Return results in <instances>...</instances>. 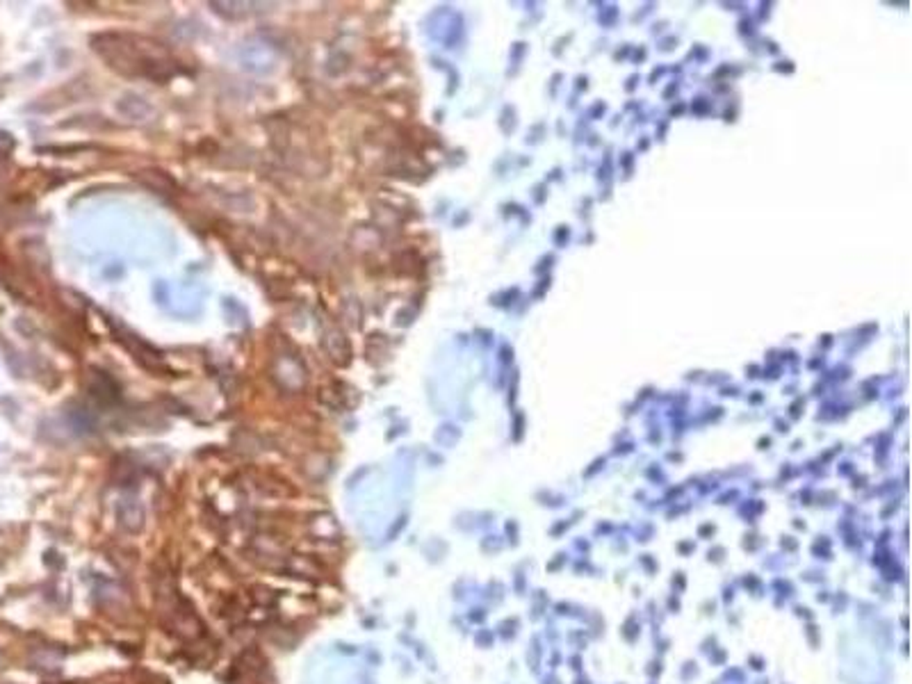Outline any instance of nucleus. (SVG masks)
I'll list each match as a JSON object with an SVG mask.
<instances>
[{
    "mask_svg": "<svg viewBox=\"0 0 912 684\" xmlns=\"http://www.w3.org/2000/svg\"><path fill=\"white\" fill-rule=\"evenodd\" d=\"M0 659H3V657H0Z\"/></svg>",
    "mask_w": 912,
    "mask_h": 684,
    "instance_id": "1",
    "label": "nucleus"
}]
</instances>
